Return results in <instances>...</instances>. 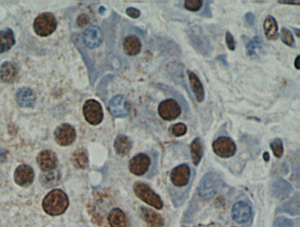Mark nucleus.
I'll return each instance as SVG.
<instances>
[{
  "mask_svg": "<svg viewBox=\"0 0 300 227\" xmlns=\"http://www.w3.org/2000/svg\"><path fill=\"white\" fill-rule=\"evenodd\" d=\"M69 205L67 195L61 190H52L42 202V208L47 214L59 216L66 211Z\"/></svg>",
  "mask_w": 300,
  "mask_h": 227,
  "instance_id": "1",
  "label": "nucleus"
},
{
  "mask_svg": "<svg viewBox=\"0 0 300 227\" xmlns=\"http://www.w3.org/2000/svg\"><path fill=\"white\" fill-rule=\"evenodd\" d=\"M134 192L138 198L141 199L143 202H146L150 206L154 207L157 210H161L163 208V201L158 195L156 194L153 190L150 189L144 182H136L133 186Z\"/></svg>",
  "mask_w": 300,
  "mask_h": 227,
  "instance_id": "2",
  "label": "nucleus"
},
{
  "mask_svg": "<svg viewBox=\"0 0 300 227\" xmlns=\"http://www.w3.org/2000/svg\"><path fill=\"white\" fill-rule=\"evenodd\" d=\"M222 185V179L218 174L210 172L205 174L199 184V195L203 198H211Z\"/></svg>",
  "mask_w": 300,
  "mask_h": 227,
  "instance_id": "3",
  "label": "nucleus"
},
{
  "mask_svg": "<svg viewBox=\"0 0 300 227\" xmlns=\"http://www.w3.org/2000/svg\"><path fill=\"white\" fill-rule=\"evenodd\" d=\"M58 26L56 17L50 13H44L36 17L33 21L34 32L40 36H48L54 32Z\"/></svg>",
  "mask_w": 300,
  "mask_h": 227,
  "instance_id": "4",
  "label": "nucleus"
},
{
  "mask_svg": "<svg viewBox=\"0 0 300 227\" xmlns=\"http://www.w3.org/2000/svg\"><path fill=\"white\" fill-rule=\"evenodd\" d=\"M212 149L215 154L218 157L228 159L235 155L237 145L228 136H219L213 142Z\"/></svg>",
  "mask_w": 300,
  "mask_h": 227,
  "instance_id": "5",
  "label": "nucleus"
},
{
  "mask_svg": "<svg viewBox=\"0 0 300 227\" xmlns=\"http://www.w3.org/2000/svg\"><path fill=\"white\" fill-rule=\"evenodd\" d=\"M84 116L86 120L92 125H98L103 120V109L95 99H88L84 104Z\"/></svg>",
  "mask_w": 300,
  "mask_h": 227,
  "instance_id": "6",
  "label": "nucleus"
},
{
  "mask_svg": "<svg viewBox=\"0 0 300 227\" xmlns=\"http://www.w3.org/2000/svg\"><path fill=\"white\" fill-rule=\"evenodd\" d=\"M158 113L163 120L174 121L180 116L181 107L175 99H167L158 105Z\"/></svg>",
  "mask_w": 300,
  "mask_h": 227,
  "instance_id": "7",
  "label": "nucleus"
},
{
  "mask_svg": "<svg viewBox=\"0 0 300 227\" xmlns=\"http://www.w3.org/2000/svg\"><path fill=\"white\" fill-rule=\"evenodd\" d=\"M54 136L55 140L59 145L67 146L75 141V130L70 124H63L56 129Z\"/></svg>",
  "mask_w": 300,
  "mask_h": 227,
  "instance_id": "8",
  "label": "nucleus"
},
{
  "mask_svg": "<svg viewBox=\"0 0 300 227\" xmlns=\"http://www.w3.org/2000/svg\"><path fill=\"white\" fill-rule=\"evenodd\" d=\"M150 165V157L145 153H139L129 161V168L131 174L141 176L146 174Z\"/></svg>",
  "mask_w": 300,
  "mask_h": 227,
  "instance_id": "9",
  "label": "nucleus"
},
{
  "mask_svg": "<svg viewBox=\"0 0 300 227\" xmlns=\"http://www.w3.org/2000/svg\"><path fill=\"white\" fill-rule=\"evenodd\" d=\"M109 109L110 114L117 118H123L129 114L128 102L124 96L117 95L109 101Z\"/></svg>",
  "mask_w": 300,
  "mask_h": 227,
  "instance_id": "10",
  "label": "nucleus"
},
{
  "mask_svg": "<svg viewBox=\"0 0 300 227\" xmlns=\"http://www.w3.org/2000/svg\"><path fill=\"white\" fill-rule=\"evenodd\" d=\"M190 174V168L188 165L181 164L178 165L172 170L170 174L172 183L176 187L186 186L189 182Z\"/></svg>",
  "mask_w": 300,
  "mask_h": 227,
  "instance_id": "11",
  "label": "nucleus"
},
{
  "mask_svg": "<svg viewBox=\"0 0 300 227\" xmlns=\"http://www.w3.org/2000/svg\"><path fill=\"white\" fill-rule=\"evenodd\" d=\"M33 179L34 173L30 165H19L14 172V182L19 186L29 187L33 183Z\"/></svg>",
  "mask_w": 300,
  "mask_h": 227,
  "instance_id": "12",
  "label": "nucleus"
},
{
  "mask_svg": "<svg viewBox=\"0 0 300 227\" xmlns=\"http://www.w3.org/2000/svg\"><path fill=\"white\" fill-rule=\"evenodd\" d=\"M36 161L42 172L56 169L59 162L57 155L50 150H45L39 153Z\"/></svg>",
  "mask_w": 300,
  "mask_h": 227,
  "instance_id": "13",
  "label": "nucleus"
},
{
  "mask_svg": "<svg viewBox=\"0 0 300 227\" xmlns=\"http://www.w3.org/2000/svg\"><path fill=\"white\" fill-rule=\"evenodd\" d=\"M103 40V34L100 28L92 26L88 28L83 34V41L85 45L89 49H95L100 45Z\"/></svg>",
  "mask_w": 300,
  "mask_h": 227,
  "instance_id": "14",
  "label": "nucleus"
},
{
  "mask_svg": "<svg viewBox=\"0 0 300 227\" xmlns=\"http://www.w3.org/2000/svg\"><path fill=\"white\" fill-rule=\"evenodd\" d=\"M233 218L237 223L243 224L247 222L251 218L252 210L249 204L245 202H238L233 208Z\"/></svg>",
  "mask_w": 300,
  "mask_h": 227,
  "instance_id": "15",
  "label": "nucleus"
},
{
  "mask_svg": "<svg viewBox=\"0 0 300 227\" xmlns=\"http://www.w3.org/2000/svg\"><path fill=\"white\" fill-rule=\"evenodd\" d=\"M36 96L34 95L33 90L23 87L21 88L16 94V101L19 106L22 107H33L35 104Z\"/></svg>",
  "mask_w": 300,
  "mask_h": 227,
  "instance_id": "16",
  "label": "nucleus"
},
{
  "mask_svg": "<svg viewBox=\"0 0 300 227\" xmlns=\"http://www.w3.org/2000/svg\"><path fill=\"white\" fill-rule=\"evenodd\" d=\"M19 76V69L15 64L4 62L0 68V79L4 83H13Z\"/></svg>",
  "mask_w": 300,
  "mask_h": 227,
  "instance_id": "17",
  "label": "nucleus"
},
{
  "mask_svg": "<svg viewBox=\"0 0 300 227\" xmlns=\"http://www.w3.org/2000/svg\"><path fill=\"white\" fill-rule=\"evenodd\" d=\"M132 146V141L130 140L129 136L125 135L117 136L114 142V148L116 150V153L121 157L127 156L130 153Z\"/></svg>",
  "mask_w": 300,
  "mask_h": 227,
  "instance_id": "18",
  "label": "nucleus"
},
{
  "mask_svg": "<svg viewBox=\"0 0 300 227\" xmlns=\"http://www.w3.org/2000/svg\"><path fill=\"white\" fill-rule=\"evenodd\" d=\"M141 218L150 227H163L165 223L160 215L148 208H141Z\"/></svg>",
  "mask_w": 300,
  "mask_h": 227,
  "instance_id": "19",
  "label": "nucleus"
},
{
  "mask_svg": "<svg viewBox=\"0 0 300 227\" xmlns=\"http://www.w3.org/2000/svg\"><path fill=\"white\" fill-rule=\"evenodd\" d=\"M188 79L192 91L196 96V99L199 103H202L205 98V88L201 82L200 79L192 71H188Z\"/></svg>",
  "mask_w": 300,
  "mask_h": 227,
  "instance_id": "20",
  "label": "nucleus"
},
{
  "mask_svg": "<svg viewBox=\"0 0 300 227\" xmlns=\"http://www.w3.org/2000/svg\"><path fill=\"white\" fill-rule=\"evenodd\" d=\"M142 43L136 35H129L123 41V50L129 56H137L141 52Z\"/></svg>",
  "mask_w": 300,
  "mask_h": 227,
  "instance_id": "21",
  "label": "nucleus"
},
{
  "mask_svg": "<svg viewBox=\"0 0 300 227\" xmlns=\"http://www.w3.org/2000/svg\"><path fill=\"white\" fill-rule=\"evenodd\" d=\"M263 29L268 40L272 41L278 38V25L274 17L269 15L265 19L263 22Z\"/></svg>",
  "mask_w": 300,
  "mask_h": 227,
  "instance_id": "22",
  "label": "nucleus"
},
{
  "mask_svg": "<svg viewBox=\"0 0 300 227\" xmlns=\"http://www.w3.org/2000/svg\"><path fill=\"white\" fill-rule=\"evenodd\" d=\"M15 44V38L12 29L0 31V53L8 51Z\"/></svg>",
  "mask_w": 300,
  "mask_h": 227,
  "instance_id": "23",
  "label": "nucleus"
},
{
  "mask_svg": "<svg viewBox=\"0 0 300 227\" xmlns=\"http://www.w3.org/2000/svg\"><path fill=\"white\" fill-rule=\"evenodd\" d=\"M109 222L111 227H129L126 215L120 209H114L110 211Z\"/></svg>",
  "mask_w": 300,
  "mask_h": 227,
  "instance_id": "24",
  "label": "nucleus"
},
{
  "mask_svg": "<svg viewBox=\"0 0 300 227\" xmlns=\"http://www.w3.org/2000/svg\"><path fill=\"white\" fill-rule=\"evenodd\" d=\"M292 191V186L283 179L277 180L272 185V194L276 198H284Z\"/></svg>",
  "mask_w": 300,
  "mask_h": 227,
  "instance_id": "25",
  "label": "nucleus"
},
{
  "mask_svg": "<svg viewBox=\"0 0 300 227\" xmlns=\"http://www.w3.org/2000/svg\"><path fill=\"white\" fill-rule=\"evenodd\" d=\"M60 181V173L58 170H51L43 172L40 175V182L45 188H52L59 184Z\"/></svg>",
  "mask_w": 300,
  "mask_h": 227,
  "instance_id": "26",
  "label": "nucleus"
},
{
  "mask_svg": "<svg viewBox=\"0 0 300 227\" xmlns=\"http://www.w3.org/2000/svg\"><path fill=\"white\" fill-rule=\"evenodd\" d=\"M190 153L194 165H198L204 155V145L200 137H196V139L192 141L190 145Z\"/></svg>",
  "mask_w": 300,
  "mask_h": 227,
  "instance_id": "27",
  "label": "nucleus"
},
{
  "mask_svg": "<svg viewBox=\"0 0 300 227\" xmlns=\"http://www.w3.org/2000/svg\"><path fill=\"white\" fill-rule=\"evenodd\" d=\"M262 47H263V41L262 39L259 36H255L246 45V54L249 56V57H254V56H257L259 52L262 50Z\"/></svg>",
  "mask_w": 300,
  "mask_h": 227,
  "instance_id": "28",
  "label": "nucleus"
},
{
  "mask_svg": "<svg viewBox=\"0 0 300 227\" xmlns=\"http://www.w3.org/2000/svg\"><path fill=\"white\" fill-rule=\"evenodd\" d=\"M72 161H73L75 166H77L78 168L84 169V168L87 167L88 164V155L84 150H78L73 154Z\"/></svg>",
  "mask_w": 300,
  "mask_h": 227,
  "instance_id": "29",
  "label": "nucleus"
},
{
  "mask_svg": "<svg viewBox=\"0 0 300 227\" xmlns=\"http://www.w3.org/2000/svg\"><path fill=\"white\" fill-rule=\"evenodd\" d=\"M270 149L275 157L278 159L283 157L284 153V144L281 138H275L270 143Z\"/></svg>",
  "mask_w": 300,
  "mask_h": 227,
  "instance_id": "30",
  "label": "nucleus"
},
{
  "mask_svg": "<svg viewBox=\"0 0 300 227\" xmlns=\"http://www.w3.org/2000/svg\"><path fill=\"white\" fill-rule=\"evenodd\" d=\"M187 130H188L187 126L182 123L173 124L169 128V132L172 136H175V137L184 136L187 133Z\"/></svg>",
  "mask_w": 300,
  "mask_h": 227,
  "instance_id": "31",
  "label": "nucleus"
},
{
  "mask_svg": "<svg viewBox=\"0 0 300 227\" xmlns=\"http://www.w3.org/2000/svg\"><path fill=\"white\" fill-rule=\"evenodd\" d=\"M281 40L284 44H286L289 47H293L295 45V40L293 34L289 29L285 28H282L281 29Z\"/></svg>",
  "mask_w": 300,
  "mask_h": 227,
  "instance_id": "32",
  "label": "nucleus"
},
{
  "mask_svg": "<svg viewBox=\"0 0 300 227\" xmlns=\"http://www.w3.org/2000/svg\"><path fill=\"white\" fill-rule=\"evenodd\" d=\"M184 6L190 12H197L202 8L203 1L202 0H187L184 3Z\"/></svg>",
  "mask_w": 300,
  "mask_h": 227,
  "instance_id": "33",
  "label": "nucleus"
},
{
  "mask_svg": "<svg viewBox=\"0 0 300 227\" xmlns=\"http://www.w3.org/2000/svg\"><path fill=\"white\" fill-rule=\"evenodd\" d=\"M275 227H294V224L290 219L278 218L275 221Z\"/></svg>",
  "mask_w": 300,
  "mask_h": 227,
  "instance_id": "34",
  "label": "nucleus"
},
{
  "mask_svg": "<svg viewBox=\"0 0 300 227\" xmlns=\"http://www.w3.org/2000/svg\"><path fill=\"white\" fill-rule=\"evenodd\" d=\"M225 42H226L228 50H232V51L235 50L236 41L234 40V35L230 32H226V33H225Z\"/></svg>",
  "mask_w": 300,
  "mask_h": 227,
  "instance_id": "35",
  "label": "nucleus"
},
{
  "mask_svg": "<svg viewBox=\"0 0 300 227\" xmlns=\"http://www.w3.org/2000/svg\"><path fill=\"white\" fill-rule=\"evenodd\" d=\"M126 13L128 16L132 18V19H138L141 15V13L138 9L135 8V7H129L126 10Z\"/></svg>",
  "mask_w": 300,
  "mask_h": 227,
  "instance_id": "36",
  "label": "nucleus"
},
{
  "mask_svg": "<svg viewBox=\"0 0 300 227\" xmlns=\"http://www.w3.org/2000/svg\"><path fill=\"white\" fill-rule=\"evenodd\" d=\"M245 20H246V22L247 23V24H248V25H254V15L253 14V13H246V16H245Z\"/></svg>",
  "mask_w": 300,
  "mask_h": 227,
  "instance_id": "37",
  "label": "nucleus"
},
{
  "mask_svg": "<svg viewBox=\"0 0 300 227\" xmlns=\"http://www.w3.org/2000/svg\"><path fill=\"white\" fill-rule=\"evenodd\" d=\"M88 22V18L86 15H81V16L79 17V19H78V23H79V25L83 26L84 24H86Z\"/></svg>",
  "mask_w": 300,
  "mask_h": 227,
  "instance_id": "38",
  "label": "nucleus"
},
{
  "mask_svg": "<svg viewBox=\"0 0 300 227\" xmlns=\"http://www.w3.org/2000/svg\"><path fill=\"white\" fill-rule=\"evenodd\" d=\"M278 3L280 4H300V1H283V0H280L278 1Z\"/></svg>",
  "mask_w": 300,
  "mask_h": 227,
  "instance_id": "39",
  "label": "nucleus"
},
{
  "mask_svg": "<svg viewBox=\"0 0 300 227\" xmlns=\"http://www.w3.org/2000/svg\"><path fill=\"white\" fill-rule=\"evenodd\" d=\"M300 56H298L297 57L296 59H295V63H294V65H295V67H296L297 70H300Z\"/></svg>",
  "mask_w": 300,
  "mask_h": 227,
  "instance_id": "40",
  "label": "nucleus"
},
{
  "mask_svg": "<svg viewBox=\"0 0 300 227\" xmlns=\"http://www.w3.org/2000/svg\"><path fill=\"white\" fill-rule=\"evenodd\" d=\"M263 159H264L265 161H270V154H269V153H265L263 154Z\"/></svg>",
  "mask_w": 300,
  "mask_h": 227,
  "instance_id": "41",
  "label": "nucleus"
}]
</instances>
